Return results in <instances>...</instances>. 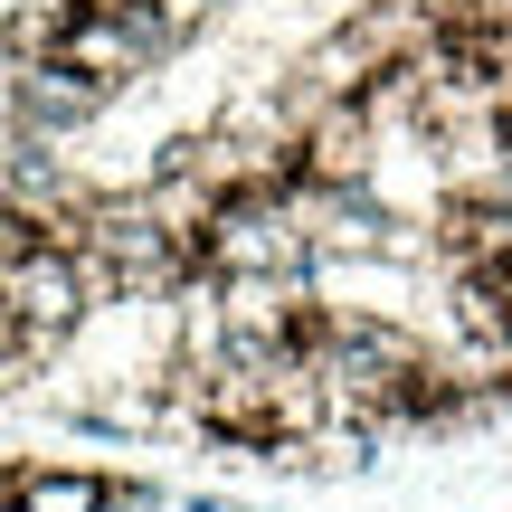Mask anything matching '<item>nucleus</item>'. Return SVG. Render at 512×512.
Masks as SVG:
<instances>
[{
    "mask_svg": "<svg viewBox=\"0 0 512 512\" xmlns=\"http://www.w3.org/2000/svg\"><path fill=\"white\" fill-rule=\"evenodd\" d=\"M0 503H10V475H0Z\"/></svg>",
    "mask_w": 512,
    "mask_h": 512,
    "instance_id": "nucleus-1",
    "label": "nucleus"
}]
</instances>
